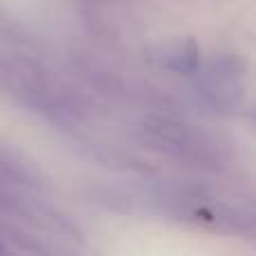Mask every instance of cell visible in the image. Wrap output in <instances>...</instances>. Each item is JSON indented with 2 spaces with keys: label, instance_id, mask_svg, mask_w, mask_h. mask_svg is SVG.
Wrapping results in <instances>:
<instances>
[{
  "label": "cell",
  "instance_id": "6da1fadb",
  "mask_svg": "<svg viewBox=\"0 0 256 256\" xmlns=\"http://www.w3.org/2000/svg\"><path fill=\"white\" fill-rule=\"evenodd\" d=\"M150 58L162 68H168V70L180 72V74H194L200 66L198 45L191 38H176L160 43L158 48L150 50Z\"/></svg>",
  "mask_w": 256,
  "mask_h": 256
},
{
  "label": "cell",
  "instance_id": "7a4b0ae2",
  "mask_svg": "<svg viewBox=\"0 0 256 256\" xmlns=\"http://www.w3.org/2000/svg\"><path fill=\"white\" fill-rule=\"evenodd\" d=\"M0 252H2V245H0Z\"/></svg>",
  "mask_w": 256,
  "mask_h": 256
}]
</instances>
